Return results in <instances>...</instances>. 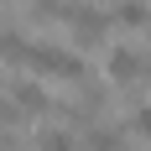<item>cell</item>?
<instances>
[{"label":"cell","mask_w":151,"mask_h":151,"mask_svg":"<svg viewBox=\"0 0 151 151\" xmlns=\"http://www.w3.org/2000/svg\"><path fill=\"white\" fill-rule=\"evenodd\" d=\"M11 63H26V68H31V78H63V83H83V78H89V63L78 58L73 47L31 42V37H26V47H21Z\"/></svg>","instance_id":"obj_1"},{"label":"cell","mask_w":151,"mask_h":151,"mask_svg":"<svg viewBox=\"0 0 151 151\" xmlns=\"http://www.w3.org/2000/svg\"><path fill=\"white\" fill-rule=\"evenodd\" d=\"M146 68H151V52H141V47H130V42H115V47L104 52L109 89H136L141 78H146Z\"/></svg>","instance_id":"obj_2"},{"label":"cell","mask_w":151,"mask_h":151,"mask_svg":"<svg viewBox=\"0 0 151 151\" xmlns=\"http://www.w3.org/2000/svg\"><path fill=\"white\" fill-rule=\"evenodd\" d=\"M115 31V16L104 11V5H94V0H78V16L73 26H68V37H73V52H89V47H104V37Z\"/></svg>","instance_id":"obj_3"},{"label":"cell","mask_w":151,"mask_h":151,"mask_svg":"<svg viewBox=\"0 0 151 151\" xmlns=\"http://www.w3.org/2000/svg\"><path fill=\"white\" fill-rule=\"evenodd\" d=\"M5 94H11L16 104L26 109V120H42V115H52V99H47V89L37 83V78H16Z\"/></svg>","instance_id":"obj_4"},{"label":"cell","mask_w":151,"mask_h":151,"mask_svg":"<svg viewBox=\"0 0 151 151\" xmlns=\"http://www.w3.org/2000/svg\"><path fill=\"white\" fill-rule=\"evenodd\" d=\"M130 130H125V125H89V130H83V151H130Z\"/></svg>","instance_id":"obj_5"},{"label":"cell","mask_w":151,"mask_h":151,"mask_svg":"<svg viewBox=\"0 0 151 151\" xmlns=\"http://www.w3.org/2000/svg\"><path fill=\"white\" fill-rule=\"evenodd\" d=\"M115 26L120 31H151V5L146 0H115Z\"/></svg>","instance_id":"obj_6"},{"label":"cell","mask_w":151,"mask_h":151,"mask_svg":"<svg viewBox=\"0 0 151 151\" xmlns=\"http://www.w3.org/2000/svg\"><path fill=\"white\" fill-rule=\"evenodd\" d=\"M31 151H78V141H73L68 125H42L37 141H31Z\"/></svg>","instance_id":"obj_7"},{"label":"cell","mask_w":151,"mask_h":151,"mask_svg":"<svg viewBox=\"0 0 151 151\" xmlns=\"http://www.w3.org/2000/svg\"><path fill=\"white\" fill-rule=\"evenodd\" d=\"M125 130L136 141H146L151 146V104H130V115H125Z\"/></svg>","instance_id":"obj_8"},{"label":"cell","mask_w":151,"mask_h":151,"mask_svg":"<svg viewBox=\"0 0 151 151\" xmlns=\"http://www.w3.org/2000/svg\"><path fill=\"white\" fill-rule=\"evenodd\" d=\"M0 151H21V136L16 130H0Z\"/></svg>","instance_id":"obj_9"},{"label":"cell","mask_w":151,"mask_h":151,"mask_svg":"<svg viewBox=\"0 0 151 151\" xmlns=\"http://www.w3.org/2000/svg\"><path fill=\"white\" fill-rule=\"evenodd\" d=\"M5 89H11V83H5V78H0V94H5Z\"/></svg>","instance_id":"obj_10"},{"label":"cell","mask_w":151,"mask_h":151,"mask_svg":"<svg viewBox=\"0 0 151 151\" xmlns=\"http://www.w3.org/2000/svg\"><path fill=\"white\" fill-rule=\"evenodd\" d=\"M146 83H151V68H146Z\"/></svg>","instance_id":"obj_11"},{"label":"cell","mask_w":151,"mask_h":151,"mask_svg":"<svg viewBox=\"0 0 151 151\" xmlns=\"http://www.w3.org/2000/svg\"><path fill=\"white\" fill-rule=\"evenodd\" d=\"M0 5H5V0H0Z\"/></svg>","instance_id":"obj_12"}]
</instances>
